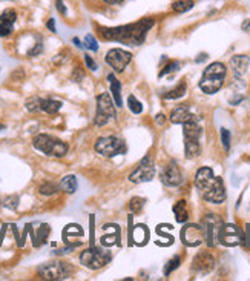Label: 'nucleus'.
Returning <instances> with one entry per match:
<instances>
[{
  "instance_id": "58836bf2",
  "label": "nucleus",
  "mask_w": 250,
  "mask_h": 281,
  "mask_svg": "<svg viewBox=\"0 0 250 281\" xmlns=\"http://www.w3.org/2000/svg\"><path fill=\"white\" fill-rule=\"evenodd\" d=\"M85 63H86V66H88L91 71H95V69H97V63H95V62L92 60V57L88 56V54L85 56Z\"/></svg>"
},
{
  "instance_id": "f257e3e1",
  "label": "nucleus",
  "mask_w": 250,
  "mask_h": 281,
  "mask_svg": "<svg viewBox=\"0 0 250 281\" xmlns=\"http://www.w3.org/2000/svg\"><path fill=\"white\" fill-rule=\"evenodd\" d=\"M154 25V19H143L135 23L117 28H98V34L105 40H114V42H121L124 45H141Z\"/></svg>"
},
{
  "instance_id": "423d86ee",
  "label": "nucleus",
  "mask_w": 250,
  "mask_h": 281,
  "mask_svg": "<svg viewBox=\"0 0 250 281\" xmlns=\"http://www.w3.org/2000/svg\"><path fill=\"white\" fill-rule=\"evenodd\" d=\"M115 103L112 102L108 92H102L97 96V114L94 117V123L97 126H105L109 123L111 118H115Z\"/></svg>"
},
{
  "instance_id": "20e7f679",
  "label": "nucleus",
  "mask_w": 250,
  "mask_h": 281,
  "mask_svg": "<svg viewBox=\"0 0 250 281\" xmlns=\"http://www.w3.org/2000/svg\"><path fill=\"white\" fill-rule=\"evenodd\" d=\"M32 146L43 152L49 157H65L68 154V145L62 140H57V138H53L51 135H46V134H40V135H35L34 140H32Z\"/></svg>"
},
{
  "instance_id": "b1692460",
  "label": "nucleus",
  "mask_w": 250,
  "mask_h": 281,
  "mask_svg": "<svg viewBox=\"0 0 250 281\" xmlns=\"http://www.w3.org/2000/svg\"><path fill=\"white\" fill-rule=\"evenodd\" d=\"M193 0H178V2H174L172 4V11L174 13H186V11H190L193 8Z\"/></svg>"
},
{
  "instance_id": "9d476101",
  "label": "nucleus",
  "mask_w": 250,
  "mask_h": 281,
  "mask_svg": "<svg viewBox=\"0 0 250 281\" xmlns=\"http://www.w3.org/2000/svg\"><path fill=\"white\" fill-rule=\"evenodd\" d=\"M218 242L229 248L244 245V233L236 224H223L220 229Z\"/></svg>"
},
{
  "instance_id": "0eeeda50",
  "label": "nucleus",
  "mask_w": 250,
  "mask_h": 281,
  "mask_svg": "<svg viewBox=\"0 0 250 281\" xmlns=\"http://www.w3.org/2000/svg\"><path fill=\"white\" fill-rule=\"evenodd\" d=\"M111 254L108 251H102L97 248H91L83 251L80 255V263L88 269H102L111 261Z\"/></svg>"
},
{
  "instance_id": "c85d7f7f",
  "label": "nucleus",
  "mask_w": 250,
  "mask_h": 281,
  "mask_svg": "<svg viewBox=\"0 0 250 281\" xmlns=\"http://www.w3.org/2000/svg\"><path fill=\"white\" fill-rule=\"evenodd\" d=\"M40 103H41V99L34 96V97H29L26 102H25V108L29 111V112H37L40 111Z\"/></svg>"
},
{
  "instance_id": "f8f14e48",
  "label": "nucleus",
  "mask_w": 250,
  "mask_h": 281,
  "mask_svg": "<svg viewBox=\"0 0 250 281\" xmlns=\"http://www.w3.org/2000/svg\"><path fill=\"white\" fill-rule=\"evenodd\" d=\"M155 177V165L152 162L151 155H146L140 166L129 175V180L132 183H146V181H151L152 178Z\"/></svg>"
},
{
  "instance_id": "c9c22d12",
  "label": "nucleus",
  "mask_w": 250,
  "mask_h": 281,
  "mask_svg": "<svg viewBox=\"0 0 250 281\" xmlns=\"http://www.w3.org/2000/svg\"><path fill=\"white\" fill-rule=\"evenodd\" d=\"M13 32V25H7L0 22V37H7Z\"/></svg>"
},
{
  "instance_id": "49530a36",
  "label": "nucleus",
  "mask_w": 250,
  "mask_h": 281,
  "mask_svg": "<svg viewBox=\"0 0 250 281\" xmlns=\"http://www.w3.org/2000/svg\"><path fill=\"white\" fill-rule=\"evenodd\" d=\"M5 129V125H2V123H0V132H2Z\"/></svg>"
},
{
  "instance_id": "2f4dec72",
  "label": "nucleus",
  "mask_w": 250,
  "mask_h": 281,
  "mask_svg": "<svg viewBox=\"0 0 250 281\" xmlns=\"http://www.w3.org/2000/svg\"><path fill=\"white\" fill-rule=\"evenodd\" d=\"M178 69H180V63H178V62H171V63H168V65H166V66L161 69L160 77H163V75H166V74H171V72H175V71H178Z\"/></svg>"
},
{
  "instance_id": "e433bc0d",
  "label": "nucleus",
  "mask_w": 250,
  "mask_h": 281,
  "mask_svg": "<svg viewBox=\"0 0 250 281\" xmlns=\"http://www.w3.org/2000/svg\"><path fill=\"white\" fill-rule=\"evenodd\" d=\"M41 51H43V45H41V42H37L35 43V46L28 53V56H31V57H35V56H38Z\"/></svg>"
},
{
  "instance_id": "f704fd0d",
  "label": "nucleus",
  "mask_w": 250,
  "mask_h": 281,
  "mask_svg": "<svg viewBox=\"0 0 250 281\" xmlns=\"http://www.w3.org/2000/svg\"><path fill=\"white\" fill-rule=\"evenodd\" d=\"M17 205H19V197H16V195L8 197L5 200V203H4V206L5 208H10V209H17Z\"/></svg>"
},
{
  "instance_id": "1a4fd4ad",
  "label": "nucleus",
  "mask_w": 250,
  "mask_h": 281,
  "mask_svg": "<svg viewBox=\"0 0 250 281\" xmlns=\"http://www.w3.org/2000/svg\"><path fill=\"white\" fill-rule=\"evenodd\" d=\"M223 226V220L215 215V214H209L203 218V232H204V240L209 248H214L218 243V235H220V229Z\"/></svg>"
},
{
  "instance_id": "79ce46f5",
  "label": "nucleus",
  "mask_w": 250,
  "mask_h": 281,
  "mask_svg": "<svg viewBox=\"0 0 250 281\" xmlns=\"http://www.w3.org/2000/svg\"><path fill=\"white\" fill-rule=\"evenodd\" d=\"M46 28H48L49 31L56 32V23H54V19H49V20L46 22Z\"/></svg>"
},
{
  "instance_id": "72a5a7b5",
  "label": "nucleus",
  "mask_w": 250,
  "mask_h": 281,
  "mask_svg": "<svg viewBox=\"0 0 250 281\" xmlns=\"http://www.w3.org/2000/svg\"><path fill=\"white\" fill-rule=\"evenodd\" d=\"M85 46L86 48H89L91 51H98V45H97V42H95V38L91 35V34H88L86 37H85Z\"/></svg>"
},
{
  "instance_id": "5701e85b",
  "label": "nucleus",
  "mask_w": 250,
  "mask_h": 281,
  "mask_svg": "<svg viewBox=\"0 0 250 281\" xmlns=\"http://www.w3.org/2000/svg\"><path fill=\"white\" fill-rule=\"evenodd\" d=\"M174 214H175V220L178 223H184L187 221L189 218V212H187V206H186V202L184 200H181V202H178L175 206H174Z\"/></svg>"
},
{
  "instance_id": "ea45409f",
  "label": "nucleus",
  "mask_w": 250,
  "mask_h": 281,
  "mask_svg": "<svg viewBox=\"0 0 250 281\" xmlns=\"http://www.w3.org/2000/svg\"><path fill=\"white\" fill-rule=\"evenodd\" d=\"M56 8L59 10V13H60L62 16H66L68 10H66L65 4H63V0H56Z\"/></svg>"
},
{
  "instance_id": "c03bdc74",
  "label": "nucleus",
  "mask_w": 250,
  "mask_h": 281,
  "mask_svg": "<svg viewBox=\"0 0 250 281\" xmlns=\"http://www.w3.org/2000/svg\"><path fill=\"white\" fill-rule=\"evenodd\" d=\"M157 123H160V125H163V123H164V115H163V114L157 115Z\"/></svg>"
},
{
  "instance_id": "f3484780",
  "label": "nucleus",
  "mask_w": 250,
  "mask_h": 281,
  "mask_svg": "<svg viewBox=\"0 0 250 281\" xmlns=\"http://www.w3.org/2000/svg\"><path fill=\"white\" fill-rule=\"evenodd\" d=\"M248 63H250V57L248 56H233L230 59V66L233 69V74L236 78L242 77L248 68Z\"/></svg>"
},
{
  "instance_id": "a878e982",
  "label": "nucleus",
  "mask_w": 250,
  "mask_h": 281,
  "mask_svg": "<svg viewBox=\"0 0 250 281\" xmlns=\"http://www.w3.org/2000/svg\"><path fill=\"white\" fill-rule=\"evenodd\" d=\"M59 191H60V188H59L56 183H51V181H46V183H43V184L38 186V194H40V195H46V197L54 195V194H57Z\"/></svg>"
},
{
  "instance_id": "f03ea898",
  "label": "nucleus",
  "mask_w": 250,
  "mask_h": 281,
  "mask_svg": "<svg viewBox=\"0 0 250 281\" xmlns=\"http://www.w3.org/2000/svg\"><path fill=\"white\" fill-rule=\"evenodd\" d=\"M195 186L201 191V195L206 202L221 205L226 200L224 183L220 177L214 175L211 168H201L195 175Z\"/></svg>"
},
{
  "instance_id": "4c0bfd02",
  "label": "nucleus",
  "mask_w": 250,
  "mask_h": 281,
  "mask_svg": "<svg viewBox=\"0 0 250 281\" xmlns=\"http://www.w3.org/2000/svg\"><path fill=\"white\" fill-rule=\"evenodd\" d=\"M83 77H85V74H83V71L80 69V68H75L74 69V72H72V80H74V82H81V78Z\"/></svg>"
},
{
  "instance_id": "a19ab883",
  "label": "nucleus",
  "mask_w": 250,
  "mask_h": 281,
  "mask_svg": "<svg viewBox=\"0 0 250 281\" xmlns=\"http://www.w3.org/2000/svg\"><path fill=\"white\" fill-rule=\"evenodd\" d=\"M241 29L245 31V32H250V19H245L241 25Z\"/></svg>"
},
{
  "instance_id": "393cba45",
  "label": "nucleus",
  "mask_w": 250,
  "mask_h": 281,
  "mask_svg": "<svg viewBox=\"0 0 250 281\" xmlns=\"http://www.w3.org/2000/svg\"><path fill=\"white\" fill-rule=\"evenodd\" d=\"M186 91H187V86H186V83L183 82V83H180L177 88H174L172 91H169L168 94H164V99H166V100H177V99L183 97V96L186 94Z\"/></svg>"
},
{
  "instance_id": "6e6552de",
  "label": "nucleus",
  "mask_w": 250,
  "mask_h": 281,
  "mask_svg": "<svg viewBox=\"0 0 250 281\" xmlns=\"http://www.w3.org/2000/svg\"><path fill=\"white\" fill-rule=\"evenodd\" d=\"M95 151L98 154H102L103 157L112 158L118 154L126 152V145L124 142L115 135H109V137H102L97 140L95 143Z\"/></svg>"
},
{
  "instance_id": "37998d69",
  "label": "nucleus",
  "mask_w": 250,
  "mask_h": 281,
  "mask_svg": "<svg viewBox=\"0 0 250 281\" xmlns=\"http://www.w3.org/2000/svg\"><path fill=\"white\" fill-rule=\"evenodd\" d=\"M105 4H109V5H117V4H121L123 0H103Z\"/></svg>"
},
{
  "instance_id": "2eb2a0df",
  "label": "nucleus",
  "mask_w": 250,
  "mask_h": 281,
  "mask_svg": "<svg viewBox=\"0 0 250 281\" xmlns=\"http://www.w3.org/2000/svg\"><path fill=\"white\" fill-rule=\"evenodd\" d=\"M215 267V258L209 252H199L192 261V270L196 273H209Z\"/></svg>"
},
{
  "instance_id": "a211bd4d",
  "label": "nucleus",
  "mask_w": 250,
  "mask_h": 281,
  "mask_svg": "<svg viewBox=\"0 0 250 281\" xmlns=\"http://www.w3.org/2000/svg\"><path fill=\"white\" fill-rule=\"evenodd\" d=\"M147 238H149V230H147L146 226L140 224V226L134 227L132 230L129 229V242H131V240H134L132 243H135L138 246H143V245H146Z\"/></svg>"
},
{
  "instance_id": "a18cd8bd",
  "label": "nucleus",
  "mask_w": 250,
  "mask_h": 281,
  "mask_svg": "<svg viewBox=\"0 0 250 281\" xmlns=\"http://www.w3.org/2000/svg\"><path fill=\"white\" fill-rule=\"evenodd\" d=\"M206 59H207V56H206V54H201V57H198V59H196V63H199V62H204Z\"/></svg>"
},
{
  "instance_id": "9b49d317",
  "label": "nucleus",
  "mask_w": 250,
  "mask_h": 281,
  "mask_svg": "<svg viewBox=\"0 0 250 281\" xmlns=\"http://www.w3.org/2000/svg\"><path fill=\"white\" fill-rule=\"evenodd\" d=\"M105 60L115 72H123L124 69H126V66L131 63L132 54L124 51V50H120V48H114V50L108 51Z\"/></svg>"
},
{
  "instance_id": "aec40b11",
  "label": "nucleus",
  "mask_w": 250,
  "mask_h": 281,
  "mask_svg": "<svg viewBox=\"0 0 250 281\" xmlns=\"http://www.w3.org/2000/svg\"><path fill=\"white\" fill-rule=\"evenodd\" d=\"M62 108V102L53 100V99H41L40 103V111H43L46 114H57Z\"/></svg>"
},
{
  "instance_id": "473e14b6",
  "label": "nucleus",
  "mask_w": 250,
  "mask_h": 281,
  "mask_svg": "<svg viewBox=\"0 0 250 281\" xmlns=\"http://www.w3.org/2000/svg\"><path fill=\"white\" fill-rule=\"evenodd\" d=\"M221 142H223V146H224L226 152H229V149H230V132L226 128H221Z\"/></svg>"
},
{
  "instance_id": "39448f33",
  "label": "nucleus",
  "mask_w": 250,
  "mask_h": 281,
  "mask_svg": "<svg viewBox=\"0 0 250 281\" xmlns=\"http://www.w3.org/2000/svg\"><path fill=\"white\" fill-rule=\"evenodd\" d=\"M38 275L43 279H68L74 273V267L69 263L65 261H53V263H45L37 269Z\"/></svg>"
},
{
  "instance_id": "7c9ffc66",
  "label": "nucleus",
  "mask_w": 250,
  "mask_h": 281,
  "mask_svg": "<svg viewBox=\"0 0 250 281\" xmlns=\"http://www.w3.org/2000/svg\"><path fill=\"white\" fill-rule=\"evenodd\" d=\"M128 106L134 114H141L143 112V105L140 103V100H137L135 96H129L128 99Z\"/></svg>"
},
{
  "instance_id": "4468645a",
  "label": "nucleus",
  "mask_w": 250,
  "mask_h": 281,
  "mask_svg": "<svg viewBox=\"0 0 250 281\" xmlns=\"http://www.w3.org/2000/svg\"><path fill=\"white\" fill-rule=\"evenodd\" d=\"M161 181L166 184V186H171V188H175V186H180L183 183V174L180 171V168L177 166V163H169L166 166L161 172Z\"/></svg>"
},
{
  "instance_id": "ddd939ff",
  "label": "nucleus",
  "mask_w": 250,
  "mask_h": 281,
  "mask_svg": "<svg viewBox=\"0 0 250 281\" xmlns=\"http://www.w3.org/2000/svg\"><path fill=\"white\" fill-rule=\"evenodd\" d=\"M181 242L189 248L199 246L204 242V232L203 227L198 224H187L181 229Z\"/></svg>"
},
{
  "instance_id": "412c9836",
  "label": "nucleus",
  "mask_w": 250,
  "mask_h": 281,
  "mask_svg": "<svg viewBox=\"0 0 250 281\" xmlns=\"http://www.w3.org/2000/svg\"><path fill=\"white\" fill-rule=\"evenodd\" d=\"M184 149H186V158H196L201 154L199 140H184Z\"/></svg>"
},
{
  "instance_id": "bb28decb",
  "label": "nucleus",
  "mask_w": 250,
  "mask_h": 281,
  "mask_svg": "<svg viewBox=\"0 0 250 281\" xmlns=\"http://www.w3.org/2000/svg\"><path fill=\"white\" fill-rule=\"evenodd\" d=\"M144 208V200L140 198V197H134L131 198V202H129V211L132 214H140Z\"/></svg>"
},
{
  "instance_id": "dca6fc26",
  "label": "nucleus",
  "mask_w": 250,
  "mask_h": 281,
  "mask_svg": "<svg viewBox=\"0 0 250 281\" xmlns=\"http://www.w3.org/2000/svg\"><path fill=\"white\" fill-rule=\"evenodd\" d=\"M169 120L175 125H184V123L190 122V120H198V117H195L192 114V111H190V108L187 105H180L171 112Z\"/></svg>"
},
{
  "instance_id": "7ed1b4c3",
  "label": "nucleus",
  "mask_w": 250,
  "mask_h": 281,
  "mask_svg": "<svg viewBox=\"0 0 250 281\" xmlns=\"http://www.w3.org/2000/svg\"><path fill=\"white\" fill-rule=\"evenodd\" d=\"M226 74H227V69L223 63L215 62V63L209 65L204 69L203 77L199 80V89L204 94H209V96L218 92L224 83Z\"/></svg>"
},
{
  "instance_id": "6ab92c4d",
  "label": "nucleus",
  "mask_w": 250,
  "mask_h": 281,
  "mask_svg": "<svg viewBox=\"0 0 250 281\" xmlns=\"http://www.w3.org/2000/svg\"><path fill=\"white\" fill-rule=\"evenodd\" d=\"M108 80H109V83H111V91H112V97H114V102H115V106L121 108V85L120 82L115 78L114 74H109L108 75Z\"/></svg>"
},
{
  "instance_id": "4be33fe9",
  "label": "nucleus",
  "mask_w": 250,
  "mask_h": 281,
  "mask_svg": "<svg viewBox=\"0 0 250 281\" xmlns=\"http://www.w3.org/2000/svg\"><path fill=\"white\" fill-rule=\"evenodd\" d=\"M60 191L66 192V194H74L77 191V178L75 175H65L59 184Z\"/></svg>"
},
{
  "instance_id": "c756f323",
  "label": "nucleus",
  "mask_w": 250,
  "mask_h": 281,
  "mask_svg": "<svg viewBox=\"0 0 250 281\" xmlns=\"http://www.w3.org/2000/svg\"><path fill=\"white\" fill-rule=\"evenodd\" d=\"M180 263H181V258H180L178 255H175L172 260H169L168 264L164 266V275H166V276H169V275H171V273H172V272L180 266Z\"/></svg>"
},
{
  "instance_id": "cd10ccee",
  "label": "nucleus",
  "mask_w": 250,
  "mask_h": 281,
  "mask_svg": "<svg viewBox=\"0 0 250 281\" xmlns=\"http://www.w3.org/2000/svg\"><path fill=\"white\" fill-rule=\"evenodd\" d=\"M17 20V13L14 10H5L2 14H0V22L7 23V25H14Z\"/></svg>"
}]
</instances>
